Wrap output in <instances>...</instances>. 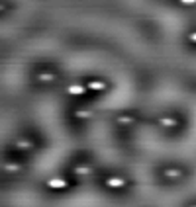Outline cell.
<instances>
[{"label": "cell", "mask_w": 196, "mask_h": 207, "mask_svg": "<svg viewBox=\"0 0 196 207\" xmlns=\"http://www.w3.org/2000/svg\"><path fill=\"white\" fill-rule=\"evenodd\" d=\"M49 186H51V188H63V186H65V182H63V180H51V182H49Z\"/></svg>", "instance_id": "cell-1"}, {"label": "cell", "mask_w": 196, "mask_h": 207, "mask_svg": "<svg viewBox=\"0 0 196 207\" xmlns=\"http://www.w3.org/2000/svg\"><path fill=\"white\" fill-rule=\"evenodd\" d=\"M108 184H110V186H114V188H118V186H122V184H124V180H120V178H112Z\"/></svg>", "instance_id": "cell-2"}, {"label": "cell", "mask_w": 196, "mask_h": 207, "mask_svg": "<svg viewBox=\"0 0 196 207\" xmlns=\"http://www.w3.org/2000/svg\"><path fill=\"white\" fill-rule=\"evenodd\" d=\"M71 92H73V94H80V92H82V88H80V86H73V88H71Z\"/></svg>", "instance_id": "cell-3"}]
</instances>
